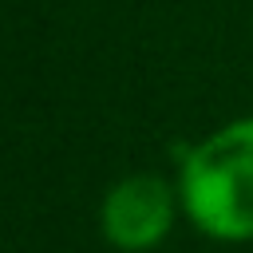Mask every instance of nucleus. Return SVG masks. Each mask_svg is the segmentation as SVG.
Segmentation results:
<instances>
[{
	"instance_id": "nucleus-1",
	"label": "nucleus",
	"mask_w": 253,
	"mask_h": 253,
	"mask_svg": "<svg viewBox=\"0 0 253 253\" xmlns=\"http://www.w3.org/2000/svg\"><path fill=\"white\" fill-rule=\"evenodd\" d=\"M190 221L217 241H253V115L202 138L178 174Z\"/></svg>"
},
{
	"instance_id": "nucleus-2",
	"label": "nucleus",
	"mask_w": 253,
	"mask_h": 253,
	"mask_svg": "<svg viewBox=\"0 0 253 253\" xmlns=\"http://www.w3.org/2000/svg\"><path fill=\"white\" fill-rule=\"evenodd\" d=\"M174 213H178V202H174V190L162 178L130 174V178H123L107 190L103 210H99V225H103V237L115 249L146 253L170 233Z\"/></svg>"
}]
</instances>
